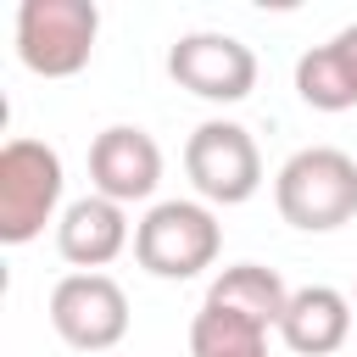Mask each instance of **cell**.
Wrapping results in <instances>:
<instances>
[{
    "mask_svg": "<svg viewBox=\"0 0 357 357\" xmlns=\"http://www.w3.org/2000/svg\"><path fill=\"white\" fill-rule=\"evenodd\" d=\"M273 206L301 234H329L357 218V162L340 145H307L273 173Z\"/></svg>",
    "mask_w": 357,
    "mask_h": 357,
    "instance_id": "1",
    "label": "cell"
},
{
    "mask_svg": "<svg viewBox=\"0 0 357 357\" xmlns=\"http://www.w3.org/2000/svg\"><path fill=\"white\" fill-rule=\"evenodd\" d=\"M223 251V223L206 201H156L134 223V262L151 279H195Z\"/></svg>",
    "mask_w": 357,
    "mask_h": 357,
    "instance_id": "2",
    "label": "cell"
},
{
    "mask_svg": "<svg viewBox=\"0 0 357 357\" xmlns=\"http://www.w3.org/2000/svg\"><path fill=\"white\" fill-rule=\"evenodd\" d=\"M61 156L45 139H6L0 151V240L6 245H28L45 234V223L61 206Z\"/></svg>",
    "mask_w": 357,
    "mask_h": 357,
    "instance_id": "3",
    "label": "cell"
},
{
    "mask_svg": "<svg viewBox=\"0 0 357 357\" xmlns=\"http://www.w3.org/2000/svg\"><path fill=\"white\" fill-rule=\"evenodd\" d=\"M100 11L89 0H22L17 6V56L39 78H73L89 67Z\"/></svg>",
    "mask_w": 357,
    "mask_h": 357,
    "instance_id": "4",
    "label": "cell"
},
{
    "mask_svg": "<svg viewBox=\"0 0 357 357\" xmlns=\"http://www.w3.org/2000/svg\"><path fill=\"white\" fill-rule=\"evenodd\" d=\"M184 173H190L201 201L240 206V201H251L262 190V151H257L251 128H240L229 117H206L184 139Z\"/></svg>",
    "mask_w": 357,
    "mask_h": 357,
    "instance_id": "5",
    "label": "cell"
},
{
    "mask_svg": "<svg viewBox=\"0 0 357 357\" xmlns=\"http://www.w3.org/2000/svg\"><path fill=\"white\" fill-rule=\"evenodd\" d=\"M50 329L73 351H112L128 335V296L112 273H67L50 290Z\"/></svg>",
    "mask_w": 357,
    "mask_h": 357,
    "instance_id": "6",
    "label": "cell"
},
{
    "mask_svg": "<svg viewBox=\"0 0 357 357\" xmlns=\"http://www.w3.org/2000/svg\"><path fill=\"white\" fill-rule=\"evenodd\" d=\"M167 73L178 89L201 95V100H245L257 89V56L245 39L234 33H212V28H195V33H178L173 50H167Z\"/></svg>",
    "mask_w": 357,
    "mask_h": 357,
    "instance_id": "7",
    "label": "cell"
},
{
    "mask_svg": "<svg viewBox=\"0 0 357 357\" xmlns=\"http://www.w3.org/2000/svg\"><path fill=\"white\" fill-rule=\"evenodd\" d=\"M89 184L95 195L128 206V201H151L162 184V145L139 128V123H112L95 134L89 145Z\"/></svg>",
    "mask_w": 357,
    "mask_h": 357,
    "instance_id": "8",
    "label": "cell"
},
{
    "mask_svg": "<svg viewBox=\"0 0 357 357\" xmlns=\"http://www.w3.org/2000/svg\"><path fill=\"white\" fill-rule=\"evenodd\" d=\"M128 212L106 195H78L61 206L56 218V251L61 262H73L78 273H100L106 262H117L128 251Z\"/></svg>",
    "mask_w": 357,
    "mask_h": 357,
    "instance_id": "9",
    "label": "cell"
},
{
    "mask_svg": "<svg viewBox=\"0 0 357 357\" xmlns=\"http://www.w3.org/2000/svg\"><path fill=\"white\" fill-rule=\"evenodd\" d=\"M279 340L296 357H329L351 340V301L335 284H301L290 290V307L279 318Z\"/></svg>",
    "mask_w": 357,
    "mask_h": 357,
    "instance_id": "10",
    "label": "cell"
},
{
    "mask_svg": "<svg viewBox=\"0 0 357 357\" xmlns=\"http://www.w3.org/2000/svg\"><path fill=\"white\" fill-rule=\"evenodd\" d=\"M296 95L312 112H351L357 106V22L340 28L329 45H312L296 61Z\"/></svg>",
    "mask_w": 357,
    "mask_h": 357,
    "instance_id": "11",
    "label": "cell"
},
{
    "mask_svg": "<svg viewBox=\"0 0 357 357\" xmlns=\"http://www.w3.org/2000/svg\"><path fill=\"white\" fill-rule=\"evenodd\" d=\"M206 307H223V312H234V318H245V324H257V329H279V318H284V307H290V290H284V279H279L273 268H262V262H234V268H223V273L206 284Z\"/></svg>",
    "mask_w": 357,
    "mask_h": 357,
    "instance_id": "12",
    "label": "cell"
},
{
    "mask_svg": "<svg viewBox=\"0 0 357 357\" xmlns=\"http://www.w3.org/2000/svg\"><path fill=\"white\" fill-rule=\"evenodd\" d=\"M190 357H268V329L201 301L190 318Z\"/></svg>",
    "mask_w": 357,
    "mask_h": 357,
    "instance_id": "13",
    "label": "cell"
}]
</instances>
